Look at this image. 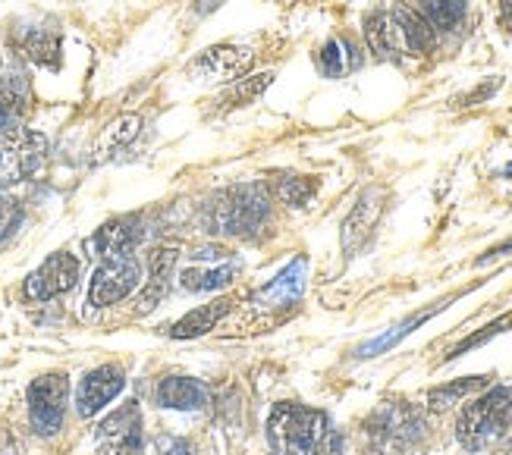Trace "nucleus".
Wrapping results in <instances>:
<instances>
[{"instance_id":"obj_1","label":"nucleus","mask_w":512,"mask_h":455,"mask_svg":"<svg viewBox=\"0 0 512 455\" xmlns=\"http://www.w3.org/2000/svg\"><path fill=\"white\" fill-rule=\"evenodd\" d=\"M267 440L277 455H343V437L327 412L280 402L267 418Z\"/></svg>"},{"instance_id":"obj_2","label":"nucleus","mask_w":512,"mask_h":455,"mask_svg":"<svg viewBox=\"0 0 512 455\" xmlns=\"http://www.w3.org/2000/svg\"><path fill=\"white\" fill-rule=\"evenodd\" d=\"M434 38L437 32L412 7L374 10L365 16V41L381 60L425 57L434 48Z\"/></svg>"},{"instance_id":"obj_3","label":"nucleus","mask_w":512,"mask_h":455,"mask_svg":"<svg viewBox=\"0 0 512 455\" xmlns=\"http://www.w3.org/2000/svg\"><path fill=\"white\" fill-rule=\"evenodd\" d=\"M512 424V386H491L484 396L472 399L459 412L456 421V440L462 449L481 452L487 446H494L506 427Z\"/></svg>"},{"instance_id":"obj_4","label":"nucleus","mask_w":512,"mask_h":455,"mask_svg":"<svg viewBox=\"0 0 512 455\" xmlns=\"http://www.w3.org/2000/svg\"><path fill=\"white\" fill-rule=\"evenodd\" d=\"M267 220V195L261 186H236L208 208L211 233L220 236H255Z\"/></svg>"},{"instance_id":"obj_5","label":"nucleus","mask_w":512,"mask_h":455,"mask_svg":"<svg viewBox=\"0 0 512 455\" xmlns=\"http://www.w3.org/2000/svg\"><path fill=\"white\" fill-rule=\"evenodd\" d=\"M48 154V139L32 129H16L0 135V192L29 179Z\"/></svg>"},{"instance_id":"obj_6","label":"nucleus","mask_w":512,"mask_h":455,"mask_svg":"<svg viewBox=\"0 0 512 455\" xmlns=\"http://www.w3.org/2000/svg\"><path fill=\"white\" fill-rule=\"evenodd\" d=\"M66 399H70V380L66 374H41L29 386V418L41 437H54L63 427Z\"/></svg>"},{"instance_id":"obj_7","label":"nucleus","mask_w":512,"mask_h":455,"mask_svg":"<svg viewBox=\"0 0 512 455\" xmlns=\"http://www.w3.org/2000/svg\"><path fill=\"white\" fill-rule=\"evenodd\" d=\"M142 283V267L136 258H107L92 277V289H88V305L107 308L123 302L126 295Z\"/></svg>"},{"instance_id":"obj_8","label":"nucleus","mask_w":512,"mask_h":455,"mask_svg":"<svg viewBox=\"0 0 512 455\" xmlns=\"http://www.w3.org/2000/svg\"><path fill=\"white\" fill-rule=\"evenodd\" d=\"M421 415L412 405L396 402V405H384L381 412H374L368 434L374 437V443H381L387 449H406L421 437Z\"/></svg>"},{"instance_id":"obj_9","label":"nucleus","mask_w":512,"mask_h":455,"mask_svg":"<svg viewBox=\"0 0 512 455\" xmlns=\"http://www.w3.org/2000/svg\"><path fill=\"white\" fill-rule=\"evenodd\" d=\"M252 54L242 48H230V44H220V48H208L189 63V76L195 82L205 85H220V82H239L249 73Z\"/></svg>"},{"instance_id":"obj_10","label":"nucleus","mask_w":512,"mask_h":455,"mask_svg":"<svg viewBox=\"0 0 512 455\" xmlns=\"http://www.w3.org/2000/svg\"><path fill=\"white\" fill-rule=\"evenodd\" d=\"M98 443L104 455H142V415L136 402H126L98 424Z\"/></svg>"},{"instance_id":"obj_11","label":"nucleus","mask_w":512,"mask_h":455,"mask_svg":"<svg viewBox=\"0 0 512 455\" xmlns=\"http://www.w3.org/2000/svg\"><path fill=\"white\" fill-rule=\"evenodd\" d=\"M79 280V261L70 252H57L44 261L26 280V295L32 302H48L57 295L70 292Z\"/></svg>"},{"instance_id":"obj_12","label":"nucleus","mask_w":512,"mask_h":455,"mask_svg":"<svg viewBox=\"0 0 512 455\" xmlns=\"http://www.w3.org/2000/svg\"><path fill=\"white\" fill-rule=\"evenodd\" d=\"M126 386V377L117 364H101L92 374H85V380L79 383V393H76V408L82 418H92L98 415L104 405H110L120 390Z\"/></svg>"},{"instance_id":"obj_13","label":"nucleus","mask_w":512,"mask_h":455,"mask_svg":"<svg viewBox=\"0 0 512 455\" xmlns=\"http://www.w3.org/2000/svg\"><path fill=\"white\" fill-rule=\"evenodd\" d=\"M142 223L139 217H117L104 223L101 230L88 239V252H95V258H129L136 252V245L142 242Z\"/></svg>"},{"instance_id":"obj_14","label":"nucleus","mask_w":512,"mask_h":455,"mask_svg":"<svg viewBox=\"0 0 512 455\" xmlns=\"http://www.w3.org/2000/svg\"><path fill=\"white\" fill-rule=\"evenodd\" d=\"M384 211V192L381 189H371L359 198V204L352 208V214L343 223V248L346 255H355L359 248L368 242L371 230L377 226V217Z\"/></svg>"},{"instance_id":"obj_15","label":"nucleus","mask_w":512,"mask_h":455,"mask_svg":"<svg viewBox=\"0 0 512 455\" xmlns=\"http://www.w3.org/2000/svg\"><path fill=\"white\" fill-rule=\"evenodd\" d=\"M305 267H308L305 258L293 261L286 270H280L271 283L261 286L255 292L252 302L258 308H286V305H293L299 295H302V289H305Z\"/></svg>"},{"instance_id":"obj_16","label":"nucleus","mask_w":512,"mask_h":455,"mask_svg":"<svg viewBox=\"0 0 512 455\" xmlns=\"http://www.w3.org/2000/svg\"><path fill=\"white\" fill-rule=\"evenodd\" d=\"M176 261H180V248H173V245L151 248V255H148V286L139 295V308L142 311H151L167 295Z\"/></svg>"},{"instance_id":"obj_17","label":"nucleus","mask_w":512,"mask_h":455,"mask_svg":"<svg viewBox=\"0 0 512 455\" xmlns=\"http://www.w3.org/2000/svg\"><path fill=\"white\" fill-rule=\"evenodd\" d=\"M158 405L161 408H176V412H202L208 405V390L202 380L192 377H167L158 386Z\"/></svg>"},{"instance_id":"obj_18","label":"nucleus","mask_w":512,"mask_h":455,"mask_svg":"<svg viewBox=\"0 0 512 455\" xmlns=\"http://www.w3.org/2000/svg\"><path fill=\"white\" fill-rule=\"evenodd\" d=\"M233 311V299H217V302H208L202 308L189 311L183 321H176L170 336L173 339H195V336H205L208 330H214L224 317Z\"/></svg>"},{"instance_id":"obj_19","label":"nucleus","mask_w":512,"mask_h":455,"mask_svg":"<svg viewBox=\"0 0 512 455\" xmlns=\"http://www.w3.org/2000/svg\"><path fill=\"white\" fill-rule=\"evenodd\" d=\"M412 10L434 32H456L465 22V13H469V0H415Z\"/></svg>"},{"instance_id":"obj_20","label":"nucleus","mask_w":512,"mask_h":455,"mask_svg":"<svg viewBox=\"0 0 512 455\" xmlns=\"http://www.w3.org/2000/svg\"><path fill=\"white\" fill-rule=\"evenodd\" d=\"M139 129H142V120L136 117V113H123V117H117L114 123H107L104 132L98 135V142H95L98 161H107V157L123 151L139 135Z\"/></svg>"},{"instance_id":"obj_21","label":"nucleus","mask_w":512,"mask_h":455,"mask_svg":"<svg viewBox=\"0 0 512 455\" xmlns=\"http://www.w3.org/2000/svg\"><path fill=\"white\" fill-rule=\"evenodd\" d=\"M26 85H7L0 88V135L26 129Z\"/></svg>"},{"instance_id":"obj_22","label":"nucleus","mask_w":512,"mask_h":455,"mask_svg":"<svg viewBox=\"0 0 512 455\" xmlns=\"http://www.w3.org/2000/svg\"><path fill=\"white\" fill-rule=\"evenodd\" d=\"M236 280V267H189L183 270V289L192 292H214V289H224Z\"/></svg>"},{"instance_id":"obj_23","label":"nucleus","mask_w":512,"mask_h":455,"mask_svg":"<svg viewBox=\"0 0 512 455\" xmlns=\"http://www.w3.org/2000/svg\"><path fill=\"white\" fill-rule=\"evenodd\" d=\"M487 380H491V377H462V380H456V383L437 386V390L428 393V405L434 408V412H443V408L459 405L465 396H472V393L484 390Z\"/></svg>"},{"instance_id":"obj_24","label":"nucleus","mask_w":512,"mask_h":455,"mask_svg":"<svg viewBox=\"0 0 512 455\" xmlns=\"http://www.w3.org/2000/svg\"><path fill=\"white\" fill-rule=\"evenodd\" d=\"M22 48H26V54L35 63L51 66V70L60 63V38L51 35V32H32L26 41H22Z\"/></svg>"},{"instance_id":"obj_25","label":"nucleus","mask_w":512,"mask_h":455,"mask_svg":"<svg viewBox=\"0 0 512 455\" xmlns=\"http://www.w3.org/2000/svg\"><path fill=\"white\" fill-rule=\"evenodd\" d=\"M274 82V73H261V76H249V79H239V82H233V88L227 91V104L230 107H239V104H249V101H255L261 91Z\"/></svg>"},{"instance_id":"obj_26","label":"nucleus","mask_w":512,"mask_h":455,"mask_svg":"<svg viewBox=\"0 0 512 455\" xmlns=\"http://www.w3.org/2000/svg\"><path fill=\"white\" fill-rule=\"evenodd\" d=\"M349 54H355L346 41H330L327 48L321 51V70L327 73V76H340V73H346L349 66H355L359 60L355 57H349Z\"/></svg>"},{"instance_id":"obj_27","label":"nucleus","mask_w":512,"mask_h":455,"mask_svg":"<svg viewBox=\"0 0 512 455\" xmlns=\"http://www.w3.org/2000/svg\"><path fill=\"white\" fill-rule=\"evenodd\" d=\"M318 182L315 179H305V176H296V179H280L277 182V198L293 204V208H302V204L315 195Z\"/></svg>"},{"instance_id":"obj_28","label":"nucleus","mask_w":512,"mask_h":455,"mask_svg":"<svg viewBox=\"0 0 512 455\" xmlns=\"http://www.w3.org/2000/svg\"><path fill=\"white\" fill-rule=\"evenodd\" d=\"M512 327V314H503V317H497L494 324H487L481 333H475V336H469V339H462V343L447 355V358H459V355H465L469 349H478V346H484L487 339H494V336H500V333H506Z\"/></svg>"},{"instance_id":"obj_29","label":"nucleus","mask_w":512,"mask_h":455,"mask_svg":"<svg viewBox=\"0 0 512 455\" xmlns=\"http://www.w3.org/2000/svg\"><path fill=\"white\" fill-rule=\"evenodd\" d=\"M22 223V208H19V201H13L10 195L0 192V242H7L13 233H16V226Z\"/></svg>"},{"instance_id":"obj_30","label":"nucleus","mask_w":512,"mask_h":455,"mask_svg":"<svg viewBox=\"0 0 512 455\" xmlns=\"http://www.w3.org/2000/svg\"><path fill=\"white\" fill-rule=\"evenodd\" d=\"M158 455H192V446L186 440H176V437H161Z\"/></svg>"},{"instance_id":"obj_31","label":"nucleus","mask_w":512,"mask_h":455,"mask_svg":"<svg viewBox=\"0 0 512 455\" xmlns=\"http://www.w3.org/2000/svg\"><path fill=\"white\" fill-rule=\"evenodd\" d=\"M500 22L512 32V0H500Z\"/></svg>"},{"instance_id":"obj_32","label":"nucleus","mask_w":512,"mask_h":455,"mask_svg":"<svg viewBox=\"0 0 512 455\" xmlns=\"http://www.w3.org/2000/svg\"><path fill=\"white\" fill-rule=\"evenodd\" d=\"M497 455H512V440H509V443H506V446H503V449H500Z\"/></svg>"}]
</instances>
